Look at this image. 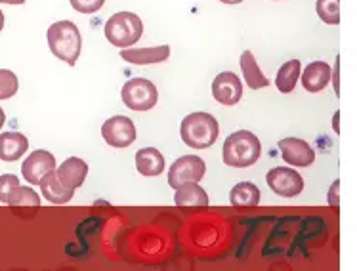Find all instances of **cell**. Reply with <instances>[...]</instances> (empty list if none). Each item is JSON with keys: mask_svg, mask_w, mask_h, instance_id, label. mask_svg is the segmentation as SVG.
I'll return each instance as SVG.
<instances>
[{"mask_svg": "<svg viewBox=\"0 0 357 271\" xmlns=\"http://www.w3.org/2000/svg\"><path fill=\"white\" fill-rule=\"evenodd\" d=\"M300 81V61L298 59H289L281 65L275 77V86L281 94H291L296 82Z\"/></svg>", "mask_w": 357, "mask_h": 271, "instance_id": "obj_21", "label": "cell"}, {"mask_svg": "<svg viewBox=\"0 0 357 271\" xmlns=\"http://www.w3.org/2000/svg\"><path fill=\"white\" fill-rule=\"evenodd\" d=\"M212 95L222 105H237L243 98V82L231 71H224L212 81Z\"/></svg>", "mask_w": 357, "mask_h": 271, "instance_id": "obj_9", "label": "cell"}, {"mask_svg": "<svg viewBox=\"0 0 357 271\" xmlns=\"http://www.w3.org/2000/svg\"><path fill=\"white\" fill-rule=\"evenodd\" d=\"M206 174V164L197 155H185L180 157L178 161L172 162V167L168 170V183L170 187H180L183 183L201 182Z\"/></svg>", "mask_w": 357, "mask_h": 271, "instance_id": "obj_6", "label": "cell"}, {"mask_svg": "<svg viewBox=\"0 0 357 271\" xmlns=\"http://www.w3.org/2000/svg\"><path fill=\"white\" fill-rule=\"evenodd\" d=\"M69 2L80 14H94L103 6L105 0H69Z\"/></svg>", "mask_w": 357, "mask_h": 271, "instance_id": "obj_26", "label": "cell"}, {"mask_svg": "<svg viewBox=\"0 0 357 271\" xmlns=\"http://www.w3.org/2000/svg\"><path fill=\"white\" fill-rule=\"evenodd\" d=\"M6 205L14 210V212H20L22 216H29L33 210H37L38 206H40V197H38V193L33 187H25V185H17L12 193H10V197H8Z\"/></svg>", "mask_w": 357, "mask_h": 271, "instance_id": "obj_15", "label": "cell"}, {"mask_svg": "<svg viewBox=\"0 0 357 271\" xmlns=\"http://www.w3.org/2000/svg\"><path fill=\"white\" fill-rule=\"evenodd\" d=\"M20 90V81L15 73L10 69H0V100H10L12 95L17 94Z\"/></svg>", "mask_w": 357, "mask_h": 271, "instance_id": "obj_24", "label": "cell"}, {"mask_svg": "<svg viewBox=\"0 0 357 271\" xmlns=\"http://www.w3.org/2000/svg\"><path fill=\"white\" fill-rule=\"evenodd\" d=\"M241 71H243V79H245L250 90H260L270 86V81L260 71V67H258L255 59V54L250 50H245L241 54Z\"/></svg>", "mask_w": 357, "mask_h": 271, "instance_id": "obj_19", "label": "cell"}, {"mask_svg": "<svg viewBox=\"0 0 357 271\" xmlns=\"http://www.w3.org/2000/svg\"><path fill=\"white\" fill-rule=\"evenodd\" d=\"M338 187H340V182L336 180V182L333 183V189L328 193V203H331V206H338V199H336V191H338Z\"/></svg>", "mask_w": 357, "mask_h": 271, "instance_id": "obj_28", "label": "cell"}, {"mask_svg": "<svg viewBox=\"0 0 357 271\" xmlns=\"http://www.w3.org/2000/svg\"><path fill=\"white\" fill-rule=\"evenodd\" d=\"M20 185V178L14 174H2L0 176V203H6L10 193Z\"/></svg>", "mask_w": 357, "mask_h": 271, "instance_id": "obj_25", "label": "cell"}, {"mask_svg": "<svg viewBox=\"0 0 357 271\" xmlns=\"http://www.w3.org/2000/svg\"><path fill=\"white\" fill-rule=\"evenodd\" d=\"M279 149L283 155V161L292 164V167H300L306 169L310 164H314L315 151L310 147L307 141L300 138H284L279 141Z\"/></svg>", "mask_w": 357, "mask_h": 271, "instance_id": "obj_11", "label": "cell"}, {"mask_svg": "<svg viewBox=\"0 0 357 271\" xmlns=\"http://www.w3.org/2000/svg\"><path fill=\"white\" fill-rule=\"evenodd\" d=\"M46 40L50 46V52L66 61L67 65H75L82 50V37H80L79 27L69 20L52 23L46 31Z\"/></svg>", "mask_w": 357, "mask_h": 271, "instance_id": "obj_1", "label": "cell"}, {"mask_svg": "<svg viewBox=\"0 0 357 271\" xmlns=\"http://www.w3.org/2000/svg\"><path fill=\"white\" fill-rule=\"evenodd\" d=\"M121 98H123L124 105L132 111H144L153 109L157 102H159V92L153 82L147 79H132L126 81V84L121 90Z\"/></svg>", "mask_w": 357, "mask_h": 271, "instance_id": "obj_5", "label": "cell"}, {"mask_svg": "<svg viewBox=\"0 0 357 271\" xmlns=\"http://www.w3.org/2000/svg\"><path fill=\"white\" fill-rule=\"evenodd\" d=\"M102 136L111 147L123 149L136 141V126L128 117L117 115V117H111L103 123Z\"/></svg>", "mask_w": 357, "mask_h": 271, "instance_id": "obj_7", "label": "cell"}, {"mask_svg": "<svg viewBox=\"0 0 357 271\" xmlns=\"http://www.w3.org/2000/svg\"><path fill=\"white\" fill-rule=\"evenodd\" d=\"M180 134H182L185 146L193 147V149H208L218 139L220 125L211 113L197 111V113H190L183 118Z\"/></svg>", "mask_w": 357, "mask_h": 271, "instance_id": "obj_2", "label": "cell"}, {"mask_svg": "<svg viewBox=\"0 0 357 271\" xmlns=\"http://www.w3.org/2000/svg\"><path fill=\"white\" fill-rule=\"evenodd\" d=\"M317 15L327 25L340 23V0H317Z\"/></svg>", "mask_w": 357, "mask_h": 271, "instance_id": "obj_23", "label": "cell"}, {"mask_svg": "<svg viewBox=\"0 0 357 271\" xmlns=\"http://www.w3.org/2000/svg\"><path fill=\"white\" fill-rule=\"evenodd\" d=\"M4 123H6V115H4V111L0 109V128L4 126Z\"/></svg>", "mask_w": 357, "mask_h": 271, "instance_id": "obj_30", "label": "cell"}, {"mask_svg": "<svg viewBox=\"0 0 357 271\" xmlns=\"http://www.w3.org/2000/svg\"><path fill=\"white\" fill-rule=\"evenodd\" d=\"M170 56V46H155V48H123L121 50V58L128 61L132 65H155V63H162L167 61Z\"/></svg>", "mask_w": 357, "mask_h": 271, "instance_id": "obj_12", "label": "cell"}, {"mask_svg": "<svg viewBox=\"0 0 357 271\" xmlns=\"http://www.w3.org/2000/svg\"><path fill=\"white\" fill-rule=\"evenodd\" d=\"M174 203L178 206H203V208H206L208 195L197 182L183 183L180 187H176Z\"/></svg>", "mask_w": 357, "mask_h": 271, "instance_id": "obj_20", "label": "cell"}, {"mask_svg": "<svg viewBox=\"0 0 357 271\" xmlns=\"http://www.w3.org/2000/svg\"><path fill=\"white\" fill-rule=\"evenodd\" d=\"M4 22H6V17H4V14H2V10H0V31L4 29Z\"/></svg>", "mask_w": 357, "mask_h": 271, "instance_id": "obj_31", "label": "cell"}, {"mask_svg": "<svg viewBox=\"0 0 357 271\" xmlns=\"http://www.w3.org/2000/svg\"><path fill=\"white\" fill-rule=\"evenodd\" d=\"M0 4H12V6H20V4H25V0H0Z\"/></svg>", "mask_w": 357, "mask_h": 271, "instance_id": "obj_29", "label": "cell"}, {"mask_svg": "<svg viewBox=\"0 0 357 271\" xmlns=\"http://www.w3.org/2000/svg\"><path fill=\"white\" fill-rule=\"evenodd\" d=\"M56 170V157L50 151L37 149L23 161L22 174L31 185H38L48 172Z\"/></svg>", "mask_w": 357, "mask_h": 271, "instance_id": "obj_10", "label": "cell"}, {"mask_svg": "<svg viewBox=\"0 0 357 271\" xmlns=\"http://www.w3.org/2000/svg\"><path fill=\"white\" fill-rule=\"evenodd\" d=\"M38 185H40V189H43L44 199L54 203V205H66V203H69L75 195L73 189H69V187H66L63 183L59 182L58 176H56V170L48 172V174L40 180Z\"/></svg>", "mask_w": 357, "mask_h": 271, "instance_id": "obj_17", "label": "cell"}, {"mask_svg": "<svg viewBox=\"0 0 357 271\" xmlns=\"http://www.w3.org/2000/svg\"><path fill=\"white\" fill-rule=\"evenodd\" d=\"M262 153V144L256 138L255 134L248 130H239L227 136L224 149H222V157L227 167L234 169H247L252 167Z\"/></svg>", "mask_w": 357, "mask_h": 271, "instance_id": "obj_3", "label": "cell"}, {"mask_svg": "<svg viewBox=\"0 0 357 271\" xmlns=\"http://www.w3.org/2000/svg\"><path fill=\"white\" fill-rule=\"evenodd\" d=\"M105 38L117 48H130L144 35V23L132 12H117L105 23Z\"/></svg>", "mask_w": 357, "mask_h": 271, "instance_id": "obj_4", "label": "cell"}, {"mask_svg": "<svg viewBox=\"0 0 357 271\" xmlns=\"http://www.w3.org/2000/svg\"><path fill=\"white\" fill-rule=\"evenodd\" d=\"M229 203L235 206H256L260 203V189L252 182H239L229 193Z\"/></svg>", "mask_w": 357, "mask_h": 271, "instance_id": "obj_22", "label": "cell"}, {"mask_svg": "<svg viewBox=\"0 0 357 271\" xmlns=\"http://www.w3.org/2000/svg\"><path fill=\"white\" fill-rule=\"evenodd\" d=\"M338 75H340V56L336 58L335 75H331V81L335 82V92H336V95H340V84H338Z\"/></svg>", "mask_w": 357, "mask_h": 271, "instance_id": "obj_27", "label": "cell"}, {"mask_svg": "<svg viewBox=\"0 0 357 271\" xmlns=\"http://www.w3.org/2000/svg\"><path fill=\"white\" fill-rule=\"evenodd\" d=\"M86 174H88V164L82 161L80 157H69V159H66V161L61 162V167L56 170V176H58L59 182L73 191L84 183Z\"/></svg>", "mask_w": 357, "mask_h": 271, "instance_id": "obj_13", "label": "cell"}, {"mask_svg": "<svg viewBox=\"0 0 357 271\" xmlns=\"http://www.w3.org/2000/svg\"><path fill=\"white\" fill-rule=\"evenodd\" d=\"M331 65L325 63V61H314L304 69L302 73V86L304 90H307L310 94H317L321 90H325L331 84Z\"/></svg>", "mask_w": 357, "mask_h": 271, "instance_id": "obj_14", "label": "cell"}, {"mask_svg": "<svg viewBox=\"0 0 357 271\" xmlns=\"http://www.w3.org/2000/svg\"><path fill=\"white\" fill-rule=\"evenodd\" d=\"M136 169L142 176H159L165 170V157L155 147H144L136 153Z\"/></svg>", "mask_w": 357, "mask_h": 271, "instance_id": "obj_18", "label": "cell"}, {"mask_svg": "<svg viewBox=\"0 0 357 271\" xmlns=\"http://www.w3.org/2000/svg\"><path fill=\"white\" fill-rule=\"evenodd\" d=\"M29 139L20 132L0 134V161L14 162L27 153Z\"/></svg>", "mask_w": 357, "mask_h": 271, "instance_id": "obj_16", "label": "cell"}, {"mask_svg": "<svg viewBox=\"0 0 357 271\" xmlns=\"http://www.w3.org/2000/svg\"><path fill=\"white\" fill-rule=\"evenodd\" d=\"M220 2H224V4H241L243 0H220Z\"/></svg>", "mask_w": 357, "mask_h": 271, "instance_id": "obj_32", "label": "cell"}, {"mask_svg": "<svg viewBox=\"0 0 357 271\" xmlns=\"http://www.w3.org/2000/svg\"><path fill=\"white\" fill-rule=\"evenodd\" d=\"M266 182L271 187V191L278 193L279 197H296L304 189V180H302V176L292 169H287V167L271 169L268 172V176H266Z\"/></svg>", "mask_w": 357, "mask_h": 271, "instance_id": "obj_8", "label": "cell"}]
</instances>
